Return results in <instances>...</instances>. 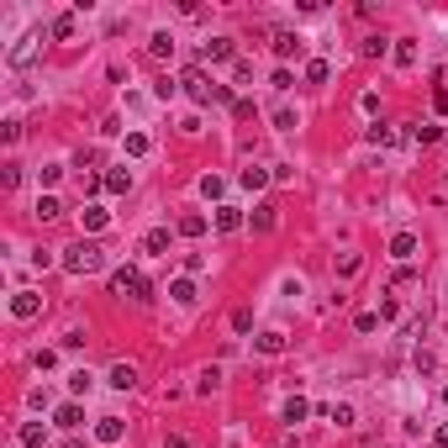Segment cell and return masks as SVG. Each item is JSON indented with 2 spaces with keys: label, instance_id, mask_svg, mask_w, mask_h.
<instances>
[{
  "label": "cell",
  "instance_id": "cell-1",
  "mask_svg": "<svg viewBox=\"0 0 448 448\" xmlns=\"http://www.w3.org/2000/svg\"><path fill=\"white\" fill-rule=\"evenodd\" d=\"M180 85H185V95H190L195 106H227V101H233V90L216 85V79H206V69H200V63H190V69L180 74Z\"/></svg>",
  "mask_w": 448,
  "mask_h": 448
},
{
  "label": "cell",
  "instance_id": "cell-2",
  "mask_svg": "<svg viewBox=\"0 0 448 448\" xmlns=\"http://www.w3.org/2000/svg\"><path fill=\"white\" fill-rule=\"evenodd\" d=\"M63 275H95V269L106 264V253H101V243H90V238H79V243H69L63 248Z\"/></svg>",
  "mask_w": 448,
  "mask_h": 448
},
{
  "label": "cell",
  "instance_id": "cell-3",
  "mask_svg": "<svg viewBox=\"0 0 448 448\" xmlns=\"http://www.w3.org/2000/svg\"><path fill=\"white\" fill-rule=\"evenodd\" d=\"M111 295H116V301H153V285H148L132 264H121L111 275Z\"/></svg>",
  "mask_w": 448,
  "mask_h": 448
},
{
  "label": "cell",
  "instance_id": "cell-4",
  "mask_svg": "<svg viewBox=\"0 0 448 448\" xmlns=\"http://www.w3.org/2000/svg\"><path fill=\"white\" fill-rule=\"evenodd\" d=\"M37 43H43V32H26V37H16V43H11V53H6V63H11V69H26V63L37 58Z\"/></svg>",
  "mask_w": 448,
  "mask_h": 448
},
{
  "label": "cell",
  "instance_id": "cell-5",
  "mask_svg": "<svg viewBox=\"0 0 448 448\" xmlns=\"http://www.w3.org/2000/svg\"><path fill=\"white\" fill-rule=\"evenodd\" d=\"M37 311H43V295H37V290H16V295H11V317H16V322H32Z\"/></svg>",
  "mask_w": 448,
  "mask_h": 448
},
{
  "label": "cell",
  "instance_id": "cell-6",
  "mask_svg": "<svg viewBox=\"0 0 448 448\" xmlns=\"http://www.w3.org/2000/svg\"><path fill=\"white\" fill-rule=\"evenodd\" d=\"M233 58V37H206L200 43V63H227Z\"/></svg>",
  "mask_w": 448,
  "mask_h": 448
},
{
  "label": "cell",
  "instance_id": "cell-7",
  "mask_svg": "<svg viewBox=\"0 0 448 448\" xmlns=\"http://www.w3.org/2000/svg\"><path fill=\"white\" fill-rule=\"evenodd\" d=\"M269 48H275L280 58H295V53H301L306 43H301V37H295V32H285V26H280V32H269Z\"/></svg>",
  "mask_w": 448,
  "mask_h": 448
},
{
  "label": "cell",
  "instance_id": "cell-8",
  "mask_svg": "<svg viewBox=\"0 0 448 448\" xmlns=\"http://www.w3.org/2000/svg\"><path fill=\"white\" fill-rule=\"evenodd\" d=\"M390 259L412 264L417 259V233H396V238H390Z\"/></svg>",
  "mask_w": 448,
  "mask_h": 448
},
{
  "label": "cell",
  "instance_id": "cell-9",
  "mask_svg": "<svg viewBox=\"0 0 448 448\" xmlns=\"http://www.w3.org/2000/svg\"><path fill=\"white\" fill-rule=\"evenodd\" d=\"M121 432H127L121 417H101V422H95V438H101V443H121Z\"/></svg>",
  "mask_w": 448,
  "mask_h": 448
},
{
  "label": "cell",
  "instance_id": "cell-10",
  "mask_svg": "<svg viewBox=\"0 0 448 448\" xmlns=\"http://www.w3.org/2000/svg\"><path fill=\"white\" fill-rule=\"evenodd\" d=\"M174 233H180V238H200V233H206V216H200V211H185L180 222H174Z\"/></svg>",
  "mask_w": 448,
  "mask_h": 448
},
{
  "label": "cell",
  "instance_id": "cell-11",
  "mask_svg": "<svg viewBox=\"0 0 448 448\" xmlns=\"http://www.w3.org/2000/svg\"><path fill=\"white\" fill-rule=\"evenodd\" d=\"M275 222H280V206H253V233H275Z\"/></svg>",
  "mask_w": 448,
  "mask_h": 448
},
{
  "label": "cell",
  "instance_id": "cell-12",
  "mask_svg": "<svg viewBox=\"0 0 448 448\" xmlns=\"http://www.w3.org/2000/svg\"><path fill=\"white\" fill-rule=\"evenodd\" d=\"M32 216H37V222H58V216H63V206H58V195H37V206H32Z\"/></svg>",
  "mask_w": 448,
  "mask_h": 448
},
{
  "label": "cell",
  "instance_id": "cell-13",
  "mask_svg": "<svg viewBox=\"0 0 448 448\" xmlns=\"http://www.w3.org/2000/svg\"><path fill=\"white\" fill-rule=\"evenodd\" d=\"M243 227V211L238 206H216V233H238Z\"/></svg>",
  "mask_w": 448,
  "mask_h": 448
},
{
  "label": "cell",
  "instance_id": "cell-14",
  "mask_svg": "<svg viewBox=\"0 0 448 448\" xmlns=\"http://www.w3.org/2000/svg\"><path fill=\"white\" fill-rule=\"evenodd\" d=\"M79 222H85V233H101V227L111 222V211H106V206H85V211H79Z\"/></svg>",
  "mask_w": 448,
  "mask_h": 448
},
{
  "label": "cell",
  "instance_id": "cell-15",
  "mask_svg": "<svg viewBox=\"0 0 448 448\" xmlns=\"http://www.w3.org/2000/svg\"><path fill=\"white\" fill-rule=\"evenodd\" d=\"M48 37H58V43H69V37H74V16H69V11L48 21Z\"/></svg>",
  "mask_w": 448,
  "mask_h": 448
},
{
  "label": "cell",
  "instance_id": "cell-16",
  "mask_svg": "<svg viewBox=\"0 0 448 448\" xmlns=\"http://www.w3.org/2000/svg\"><path fill=\"white\" fill-rule=\"evenodd\" d=\"M143 253H169V227H153V233L143 238Z\"/></svg>",
  "mask_w": 448,
  "mask_h": 448
},
{
  "label": "cell",
  "instance_id": "cell-17",
  "mask_svg": "<svg viewBox=\"0 0 448 448\" xmlns=\"http://www.w3.org/2000/svg\"><path fill=\"white\" fill-rule=\"evenodd\" d=\"M111 385L116 390H132V385H138V370H132V364H111Z\"/></svg>",
  "mask_w": 448,
  "mask_h": 448
},
{
  "label": "cell",
  "instance_id": "cell-18",
  "mask_svg": "<svg viewBox=\"0 0 448 448\" xmlns=\"http://www.w3.org/2000/svg\"><path fill=\"white\" fill-rule=\"evenodd\" d=\"M370 143H375V148H390V143H401V132L385 127V121H375V127H370Z\"/></svg>",
  "mask_w": 448,
  "mask_h": 448
},
{
  "label": "cell",
  "instance_id": "cell-19",
  "mask_svg": "<svg viewBox=\"0 0 448 448\" xmlns=\"http://www.w3.org/2000/svg\"><path fill=\"white\" fill-rule=\"evenodd\" d=\"M106 190H111V195H127L132 190V169H111L106 174Z\"/></svg>",
  "mask_w": 448,
  "mask_h": 448
},
{
  "label": "cell",
  "instance_id": "cell-20",
  "mask_svg": "<svg viewBox=\"0 0 448 448\" xmlns=\"http://www.w3.org/2000/svg\"><path fill=\"white\" fill-rule=\"evenodd\" d=\"M253 348L275 359V354H285V332H259V343H253Z\"/></svg>",
  "mask_w": 448,
  "mask_h": 448
},
{
  "label": "cell",
  "instance_id": "cell-21",
  "mask_svg": "<svg viewBox=\"0 0 448 448\" xmlns=\"http://www.w3.org/2000/svg\"><path fill=\"white\" fill-rule=\"evenodd\" d=\"M327 417H332V422H337V427H354V422H359V412H354V406H348V401H337V406H327Z\"/></svg>",
  "mask_w": 448,
  "mask_h": 448
},
{
  "label": "cell",
  "instance_id": "cell-22",
  "mask_svg": "<svg viewBox=\"0 0 448 448\" xmlns=\"http://www.w3.org/2000/svg\"><path fill=\"white\" fill-rule=\"evenodd\" d=\"M406 138H412V143H438V138H443V127H438V121H422V127H412Z\"/></svg>",
  "mask_w": 448,
  "mask_h": 448
},
{
  "label": "cell",
  "instance_id": "cell-23",
  "mask_svg": "<svg viewBox=\"0 0 448 448\" xmlns=\"http://www.w3.org/2000/svg\"><path fill=\"white\" fill-rule=\"evenodd\" d=\"M53 422H58V427H79V422H85V412L69 401V406H58V412H53Z\"/></svg>",
  "mask_w": 448,
  "mask_h": 448
},
{
  "label": "cell",
  "instance_id": "cell-24",
  "mask_svg": "<svg viewBox=\"0 0 448 448\" xmlns=\"http://www.w3.org/2000/svg\"><path fill=\"white\" fill-rule=\"evenodd\" d=\"M148 53H153V58H174V37H169V32H153Z\"/></svg>",
  "mask_w": 448,
  "mask_h": 448
},
{
  "label": "cell",
  "instance_id": "cell-25",
  "mask_svg": "<svg viewBox=\"0 0 448 448\" xmlns=\"http://www.w3.org/2000/svg\"><path fill=\"white\" fill-rule=\"evenodd\" d=\"M306 412H311V406H306L301 396H290V401H285V422H290V427H295V422H306Z\"/></svg>",
  "mask_w": 448,
  "mask_h": 448
},
{
  "label": "cell",
  "instance_id": "cell-26",
  "mask_svg": "<svg viewBox=\"0 0 448 448\" xmlns=\"http://www.w3.org/2000/svg\"><path fill=\"white\" fill-rule=\"evenodd\" d=\"M169 295H174L180 306H190V301H195V280H174V285H169Z\"/></svg>",
  "mask_w": 448,
  "mask_h": 448
},
{
  "label": "cell",
  "instance_id": "cell-27",
  "mask_svg": "<svg viewBox=\"0 0 448 448\" xmlns=\"http://www.w3.org/2000/svg\"><path fill=\"white\" fill-rule=\"evenodd\" d=\"M243 185H248V190H264V185H269V169L248 164V169H243Z\"/></svg>",
  "mask_w": 448,
  "mask_h": 448
},
{
  "label": "cell",
  "instance_id": "cell-28",
  "mask_svg": "<svg viewBox=\"0 0 448 448\" xmlns=\"http://www.w3.org/2000/svg\"><path fill=\"white\" fill-rule=\"evenodd\" d=\"M396 63H401V69H406V63H417V43H412V37H401V43H396Z\"/></svg>",
  "mask_w": 448,
  "mask_h": 448
},
{
  "label": "cell",
  "instance_id": "cell-29",
  "mask_svg": "<svg viewBox=\"0 0 448 448\" xmlns=\"http://www.w3.org/2000/svg\"><path fill=\"white\" fill-rule=\"evenodd\" d=\"M127 158H148V138L143 132H127Z\"/></svg>",
  "mask_w": 448,
  "mask_h": 448
},
{
  "label": "cell",
  "instance_id": "cell-30",
  "mask_svg": "<svg viewBox=\"0 0 448 448\" xmlns=\"http://www.w3.org/2000/svg\"><path fill=\"white\" fill-rule=\"evenodd\" d=\"M327 74H332V69H327L322 58H311V63H306V79H311V85H327Z\"/></svg>",
  "mask_w": 448,
  "mask_h": 448
},
{
  "label": "cell",
  "instance_id": "cell-31",
  "mask_svg": "<svg viewBox=\"0 0 448 448\" xmlns=\"http://www.w3.org/2000/svg\"><path fill=\"white\" fill-rule=\"evenodd\" d=\"M359 53H364V58H380V53H385V37H364Z\"/></svg>",
  "mask_w": 448,
  "mask_h": 448
},
{
  "label": "cell",
  "instance_id": "cell-32",
  "mask_svg": "<svg viewBox=\"0 0 448 448\" xmlns=\"http://www.w3.org/2000/svg\"><path fill=\"white\" fill-rule=\"evenodd\" d=\"M21 443H26V448L43 443V422H26V427H21Z\"/></svg>",
  "mask_w": 448,
  "mask_h": 448
},
{
  "label": "cell",
  "instance_id": "cell-33",
  "mask_svg": "<svg viewBox=\"0 0 448 448\" xmlns=\"http://www.w3.org/2000/svg\"><path fill=\"white\" fill-rule=\"evenodd\" d=\"M0 185L16 190V185H21V164H6V169H0Z\"/></svg>",
  "mask_w": 448,
  "mask_h": 448
},
{
  "label": "cell",
  "instance_id": "cell-34",
  "mask_svg": "<svg viewBox=\"0 0 448 448\" xmlns=\"http://www.w3.org/2000/svg\"><path fill=\"white\" fill-rule=\"evenodd\" d=\"M275 127L280 132H295V111H290V106H280V111H275Z\"/></svg>",
  "mask_w": 448,
  "mask_h": 448
},
{
  "label": "cell",
  "instance_id": "cell-35",
  "mask_svg": "<svg viewBox=\"0 0 448 448\" xmlns=\"http://www.w3.org/2000/svg\"><path fill=\"white\" fill-rule=\"evenodd\" d=\"M200 195H211V200L222 195V174H206V180H200Z\"/></svg>",
  "mask_w": 448,
  "mask_h": 448
},
{
  "label": "cell",
  "instance_id": "cell-36",
  "mask_svg": "<svg viewBox=\"0 0 448 448\" xmlns=\"http://www.w3.org/2000/svg\"><path fill=\"white\" fill-rule=\"evenodd\" d=\"M79 169H101V153H95V148H79Z\"/></svg>",
  "mask_w": 448,
  "mask_h": 448
},
{
  "label": "cell",
  "instance_id": "cell-37",
  "mask_svg": "<svg viewBox=\"0 0 448 448\" xmlns=\"http://www.w3.org/2000/svg\"><path fill=\"white\" fill-rule=\"evenodd\" d=\"M412 280H417V269H396V280H390V290H406Z\"/></svg>",
  "mask_w": 448,
  "mask_h": 448
},
{
  "label": "cell",
  "instance_id": "cell-38",
  "mask_svg": "<svg viewBox=\"0 0 448 448\" xmlns=\"http://www.w3.org/2000/svg\"><path fill=\"white\" fill-rule=\"evenodd\" d=\"M438 443H443V448H448V422H443V427H438Z\"/></svg>",
  "mask_w": 448,
  "mask_h": 448
},
{
  "label": "cell",
  "instance_id": "cell-39",
  "mask_svg": "<svg viewBox=\"0 0 448 448\" xmlns=\"http://www.w3.org/2000/svg\"><path fill=\"white\" fill-rule=\"evenodd\" d=\"M63 448H85V443H63Z\"/></svg>",
  "mask_w": 448,
  "mask_h": 448
},
{
  "label": "cell",
  "instance_id": "cell-40",
  "mask_svg": "<svg viewBox=\"0 0 448 448\" xmlns=\"http://www.w3.org/2000/svg\"><path fill=\"white\" fill-rule=\"evenodd\" d=\"M443 401H448V390H443Z\"/></svg>",
  "mask_w": 448,
  "mask_h": 448
}]
</instances>
